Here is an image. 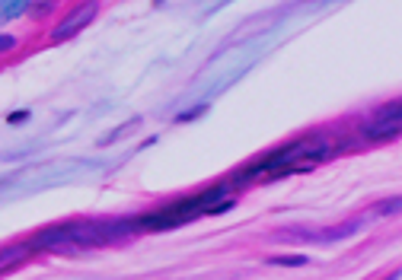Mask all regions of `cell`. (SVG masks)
Segmentation results:
<instances>
[{
    "mask_svg": "<svg viewBox=\"0 0 402 280\" xmlns=\"http://www.w3.org/2000/svg\"><path fill=\"white\" fill-rule=\"evenodd\" d=\"M332 156H335L332 144H329L322 134H316V137H297V140H290V144L272 150L262 162H252V166H246L243 172H236L233 175V185L256 182V178H272L278 169H288V166H294V162L319 166V162H326V159H332Z\"/></svg>",
    "mask_w": 402,
    "mask_h": 280,
    "instance_id": "6da1fadb",
    "label": "cell"
},
{
    "mask_svg": "<svg viewBox=\"0 0 402 280\" xmlns=\"http://www.w3.org/2000/svg\"><path fill=\"white\" fill-rule=\"evenodd\" d=\"M402 128V115H399V99H393L389 105L377 108V112L361 124V140L367 144H383V140H396Z\"/></svg>",
    "mask_w": 402,
    "mask_h": 280,
    "instance_id": "7a4b0ae2",
    "label": "cell"
},
{
    "mask_svg": "<svg viewBox=\"0 0 402 280\" xmlns=\"http://www.w3.org/2000/svg\"><path fill=\"white\" fill-rule=\"evenodd\" d=\"M99 13V0H83V3H77L74 10H67V13L58 19V26L51 29V42H67V38H74L77 32H83L86 26L96 19Z\"/></svg>",
    "mask_w": 402,
    "mask_h": 280,
    "instance_id": "3957f363",
    "label": "cell"
},
{
    "mask_svg": "<svg viewBox=\"0 0 402 280\" xmlns=\"http://www.w3.org/2000/svg\"><path fill=\"white\" fill-rule=\"evenodd\" d=\"M29 242L35 245V251H54V255H74L77 251L67 226H45V229H38Z\"/></svg>",
    "mask_w": 402,
    "mask_h": 280,
    "instance_id": "277c9868",
    "label": "cell"
},
{
    "mask_svg": "<svg viewBox=\"0 0 402 280\" xmlns=\"http://www.w3.org/2000/svg\"><path fill=\"white\" fill-rule=\"evenodd\" d=\"M64 226H67L77 249H102V236H99L93 220H74V223H64Z\"/></svg>",
    "mask_w": 402,
    "mask_h": 280,
    "instance_id": "5b68a950",
    "label": "cell"
},
{
    "mask_svg": "<svg viewBox=\"0 0 402 280\" xmlns=\"http://www.w3.org/2000/svg\"><path fill=\"white\" fill-rule=\"evenodd\" d=\"M32 255H35V245H32V242L3 245V249H0V274H3V271H16V267L26 265Z\"/></svg>",
    "mask_w": 402,
    "mask_h": 280,
    "instance_id": "8992f818",
    "label": "cell"
},
{
    "mask_svg": "<svg viewBox=\"0 0 402 280\" xmlns=\"http://www.w3.org/2000/svg\"><path fill=\"white\" fill-rule=\"evenodd\" d=\"M137 128H141V118H128L125 124H118L115 131H109V134L99 140V147H112V144H118V140H125L128 134H134Z\"/></svg>",
    "mask_w": 402,
    "mask_h": 280,
    "instance_id": "52a82bcc",
    "label": "cell"
},
{
    "mask_svg": "<svg viewBox=\"0 0 402 280\" xmlns=\"http://www.w3.org/2000/svg\"><path fill=\"white\" fill-rule=\"evenodd\" d=\"M29 10V0H0V23H10V19H19Z\"/></svg>",
    "mask_w": 402,
    "mask_h": 280,
    "instance_id": "ba28073f",
    "label": "cell"
},
{
    "mask_svg": "<svg viewBox=\"0 0 402 280\" xmlns=\"http://www.w3.org/2000/svg\"><path fill=\"white\" fill-rule=\"evenodd\" d=\"M26 13H32L35 19H48L51 13H58V0H29Z\"/></svg>",
    "mask_w": 402,
    "mask_h": 280,
    "instance_id": "9c48e42d",
    "label": "cell"
},
{
    "mask_svg": "<svg viewBox=\"0 0 402 280\" xmlns=\"http://www.w3.org/2000/svg\"><path fill=\"white\" fill-rule=\"evenodd\" d=\"M272 265H278V267H304L306 255H281V258H272Z\"/></svg>",
    "mask_w": 402,
    "mask_h": 280,
    "instance_id": "30bf717a",
    "label": "cell"
},
{
    "mask_svg": "<svg viewBox=\"0 0 402 280\" xmlns=\"http://www.w3.org/2000/svg\"><path fill=\"white\" fill-rule=\"evenodd\" d=\"M29 118H32L29 108H16V112H10V115H7V124H26Z\"/></svg>",
    "mask_w": 402,
    "mask_h": 280,
    "instance_id": "8fae6325",
    "label": "cell"
},
{
    "mask_svg": "<svg viewBox=\"0 0 402 280\" xmlns=\"http://www.w3.org/2000/svg\"><path fill=\"white\" fill-rule=\"evenodd\" d=\"M208 112V105H198V108H189V112H182V115H179V118H176V121H195V118H201V115H205Z\"/></svg>",
    "mask_w": 402,
    "mask_h": 280,
    "instance_id": "7c38bea8",
    "label": "cell"
},
{
    "mask_svg": "<svg viewBox=\"0 0 402 280\" xmlns=\"http://www.w3.org/2000/svg\"><path fill=\"white\" fill-rule=\"evenodd\" d=\"M19 45L13 35H0V54H7V51H13V48Z\"/></svg>",
    "mask_w": 402,
    "mask_h": 280,
    "instance_id": "4fadbf2b",
    "label": "cell"
},
{
    "mask_svg": "<svg viewBox=\"0 0 402 280\" xmlns=\"http://www.w3.org/2000/svg\"><path fill=\"white\" fill-rule=\"evenodd\" d=\"M399 210V197H393V201H386V204H380L377 213H396Z\"/></svg>",
    "mask_w": 402,
    "mask_h": 280,
    "instance_id": "5bb4252c",
    "label": "cell"
}]
</instances>
